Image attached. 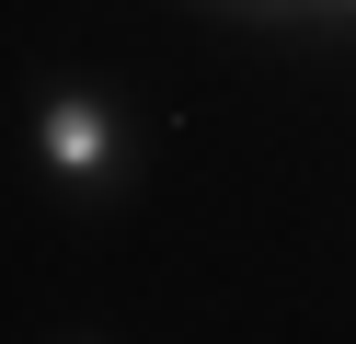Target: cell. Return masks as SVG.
<instances>
[{
  "mask_svg": "<svg viewBox=\"0 0 356 344\" xmlns=\"http://www.w3.org/2000/svg\"><path fill=\"white\" fill-rule=\"evenodd\" d=\"M58 344H104V333H58Z\"/></svg>",
  "mask_w": 356,
  "mask_h": 344,
  "instance_id": "4",
  "label": "cell"
},
{
  "mask_svg": "<svg viewBox=\"0 0 356 344\" xmlns=\"http://www.w3.org/2000/svg\"><path fill=\"white\" fill-rule=\"evenodd\" d=\"M310 23L322 35H356V0H310Z\"/></svg>",
  "mask_w": 356,
  "mask_h": 344,
  "instance_id": "3",
  "label": "cell"
},
{
  "mask_svg": "<svg viewBox=\"0 0 356 344\" xmlns=\"http://www.w3.org/2000/svg\"><path fill=\"white\" fill-rule=\"evenodd\" d=\"M207 12H230V23H310V0H207Z\"/></svg>",
  "mask_w": 356,
  "mask_h": 344,
  "instance_id": "2",
  "label": "cell"
},
{
  "mask_svg": "<svg viewBox=\"0 0 356 344\" xmlns=\"http://www.w3.org/2000/svg\"><path fill=\"white\" fill-rule=\"evenodd\" d=\"M24 149H35V172H47V195L104 206L127 183V104L104 81H47L35 115H24Z\"/></svg>",
  "mask_w": 356,
  "mask_h": 344,
  "instance_id": "1",
  "label": "cell"
}]
</instances>
